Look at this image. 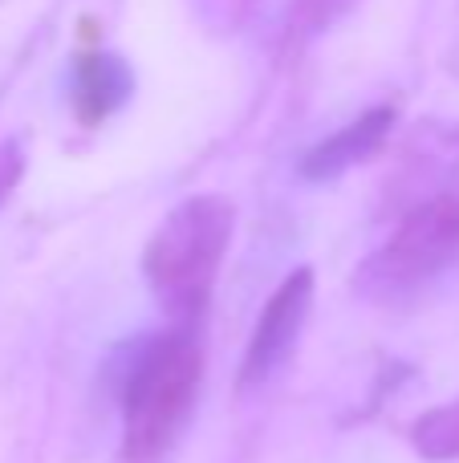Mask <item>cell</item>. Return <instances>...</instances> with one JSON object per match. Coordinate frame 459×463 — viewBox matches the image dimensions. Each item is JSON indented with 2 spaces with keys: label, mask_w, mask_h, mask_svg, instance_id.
Returning a JSON list of instances; mask_svg holds the SVG:
<instances>
[{
  "label": "cell",
  "mask_w": 459,
  "mask_h": 463,
  "mask_svg": "<svg viewBox=\"0 0 459 463\" xmlns=\"http://www.w3.org/2000/svg\"><path fill=\"white\" fill-rule=\"evenodd\" d=\"M203 345L192 326L146 337L122 374V459L163 463L195 415Z\"/></svg>",
  "instance_id": "6da1fadb"
},
{
  "label": "cell",
  "mask_w": 459,
  "mask_h": 463,
  "mask_svg": "<svg viewBox=\"0 0 459 463\" xmlns=\"http://www.w3.org/2000/svg\"><path fill=\"white\" fill-rule=\"evenodd\" d=\"M232 228L236 208L224 195H192L171 208V216L146 240V285L175 326H195L203 317L232 244Z\"/></svg>",
  "instance_id": "7a4b0ae2"
},
{
  "label": "cell",
  "mask_w": 459,
  "mask_h": 463,
  "mask_svg": "<svg viewBox=\"0 0 459 463\" xmlns=\"http://www.w3.org/2000/svg\"><path fill=\"white\" fill-rule=\"evenodd\" d=\"M455 252H459V192L415 212V216L395 232V240L374 256V264L366 272H370L379 285L395 288V285H411V280H419V277H431V272L444 269Z\"/></svg>",
  "instance_id": "3957f363"
},
{
  "label": "cell",
  "mask_w": 459,
  "mask_h": 463,
  "mask_svg": "<svg viewBox=\"0 0 459 463\" xmlns=\"http://www.w3.org/2000/svg\"><path fill=\"white\" fill-rule=\"evenodd\" d=\"M314 309V269H297L281 280L268 305L260 309L257 326H252L248 350H244L240 366V386H260L285 366V358L293 354L301 329Z\"/></svg>",
  "instance_id": "277c9868"
},
{
  "label": "cell",
  "mask_w": 459,
  "mask_h": 463,
  "mask_svg": "<svg viewBox=\"0 0 459 463\" xmlns=\"http://www.w3.org/2000/svg\"><path fill=\"white\" fill-rule=\"evenodd\" d=\"M390 127H395V106H374L362 118H354L350 127H342L338 135L322 138L314 151H305L301 159V175L322 184V179H338L342 171H350L354 163H366L382 143H387Z\"/></svg>",
  "instance_id": "5b68a950"
},
{
  "label": "cell",
  "mask_w": 459,
  "mask_h": 463,
  "mask_svg": "<svg viewBox=\"0 0 459 463\" xmlns=\"http://www.w3.org/2000/svg\"><path fill=\"white\" fill-rule=\"evenodd\" d=\"M135 90V73L122 57L114 53H81L78 65H73V110L86 127H98L106 122Z\"/></svg>",
  "instance_id": "8992f818"
},
{
  "label": "cell",
  "mask_w": 459,
  "mask_h": 463,
  "mask_svg": "<svg viewBox=\"0 0 459 463\" xmlns=\"http://www.w3.org/2000/svg\"><path fill=\"white\" fill-rule=\"evenodd\" d=\"M411 435H415V448H419L423 459H431V463L459 459V399L427 411V415L415 423Z\"/></svg>",
  "instance_id": "52a82bcc"
},
{
  "label": "cell",
  "mask_w": 459,
  "mask_h": 463,
  "mask_svg": "<svg viewBox=\"0 0 459 463\" xmlns=\"http://www.w3.org/2000/svg\"><path fill=\"white\" fill-rule=\"evenodd\" d=\"M354 5L358 0H289V33H297V37H317V33H325L333 21H342Z\"/></svg>",
  "instance_id": "ba28073f"
},
{
  "label": "cell",
  "mask_w": 459,
  "mask_h": 463,
  "mask_svg": "<svg viewBox=\"0 0 459 463\" xmlns=\"http://www.w3.org/2000/svg\"><path fill=\"white\" fill-rule=\"evenodd\" d=\"M16 179H21V151L8 143V146H0V200L13 192Z\"/></svg>",
  "instance_id": "9c48e42d"
}]
</instances>
